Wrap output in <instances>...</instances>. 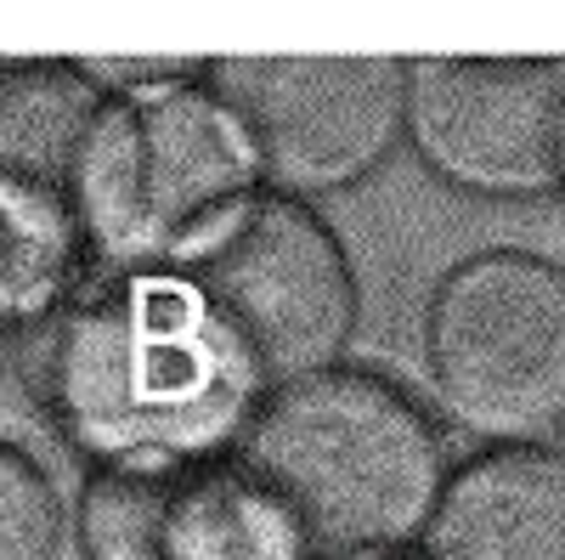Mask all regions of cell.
Segmentation results:
<instances>
[{"mask_svg":"<svg viewBox=\"0 0 565 560\" xmlns=\"http://www.w3.org/2000/svg\"><path fill=\"white\" fill-rule=\"evenodd\" d=\"M0 373L45 442L108 458V471H164L238 442L266 385L232 329L170 266L85 272L40 317L7 329Z\"/></svg>","mask_w":565,"mask_h":560,"instance_id":"obj_1","label":"cell"},{"mask_svg":"<svg viewBox=\"0 0 565 560\" xmlns=\"http://www.w3.org/2000/svg\"><path fill=\"white\" fill-rule=\"evenodd\" d=\"M238 464L289 509L311 554L373 560L424 538L447 487V436L396 380L322 368L260 397Z\"/></svg>","mask_w":565,"mask_h":560,"instance_id":"obj_2","label":"cell"},{"mask_svg":"<svg viewBox=\"0 0 565 560\" xmlns=\"http://www.w3.org/2000/svg\"><path fill=\"white\" fill-rule=\"evenodd\" d=\"M260 187V159L244 119L199 80L159 97H103L74 159L68 204L103 266L141 272L204 215Z\"/></svg>","mask_w":565,"mask_h":560,"instance_id":"obj_3","label":"cell"},{"mask_svg":"<svg viewBox=\"0 0 565 560\" xmlns=\"http://www.w3.org/2000/svg\"><path fill=\"white\" fill-rule=\"evenodd\" d=\"M255 362L260 385L334 368L356 335L362 289L340 232L306 199L249 187L164 255Z\"/></svg>","mask_w":565,"mask_h":560,"instance_id":"obj_4","label":"cell"},{"mask_svg":"<svg viewBox=\"0 0 565 560\" xmlns=\"http://www.w3.org/2000/svg\"><path fill=\"white\" fill-rule=\"evenodd\" d=\"M424 368L441 413L492 447H543L565 425V266L476 250L424 306Z\"/></svg>","mask_w":565,"mask_h":560,"instance_id":"obj_5","label":"cell"},{"mask_svg":"<svg viewBox=\"0 0 565 560\" xmlns=\"http://www.w3.org/2000/svg\"><path fill=\"white\" fill-rule=\"evenodd\" d=\"M210 85L289 199L340 193L407 136V57H210Z\"/></svg>","mask_w":565,"mask_h":560,"instance_id":"obj_6","label":"cell"},{"mask_svg":"<svg viewBox=\"0 0 565 560\" xmlns=\"http://www.w3.org/2000/svg\"><path fill=\"white\" fill-rule=\"evenodd\" d=\"M407 142L458 193H559L565 57H407Z\"/></svg>","mask_w":565,"mask_h":560,"instance_id":"obj_7","label":"cell"},{"mask_svg":"<svg viewBox=\"0 0 565 560\" xmlns=\"http://www.w3.org/2000/svg\"><path fill=\"white\" fill-rule=\"evenodd\" d=\"M85 560H311L306 532L238 458L103 471L74 509Z\"/></svg>","mask_w":565,"mask_h":560,"instance_id":"obj_8","label":"cell"},{"mask_svg":"<svg viewBox=\"0 0 565 560\" xmlns=\"http://www.w3.org/2000/svg\"><path fill=\"white\" fill-rule=\"evenodd\" d=\"M424 560H565V453L487 447L447 476Z\"/></svg>","mask_w":565,"mask_h":560,"instance_id":"obj_9","label":"cell"},{"mask_svg":"<svg viewBox=\"0 0 565 560\" xmlns=\"http://www.w3.org/2000/svg\"><path fill=\"white\" fill-rule=\"evenodd\" d=\"M103 108V91L74 63H7L0 68V181L52 187L68 199L74 159Z\"/></svg>","mask_w":565,"mask_h":560,"instance_id":"obj_10","label":"cell"},{"mask_svg":"<svg viewBox=\"0 0 565 560\" xmlns=\"http://www.w3.org/2000/svg\"><path fill=\"white\" fill-rule=\"evenodd\" d=\"M79 221L74 204L52 187L0 181V295L18 317L52 311L85 272H74Z\"/></svg>","mask_w":565,"mask_h":560,"instance_id":"obj_11","label":"cell"},{"mask_svg":"<svg viewBox=\"0 0 565 560\" xmlns=\"http://www.w3.org/2000/svg\"><path fill=\"white\" fill-rule=\"evenodd\" d=\"M63 532L57 471L40 453L0 442V560H52Z\"/></svg>","mask_w":565,"mask_h":560,"instance_id":"obj_12","label":"cell"},{"mask_svg":"<svg viewBox=\"0 0 565 560\" xmlns=\"http://www.w3.org/2000/svg\"><path fill=\"white\" fill-rule=\"evenodd\" d=\"M74 68L103 97H159V91L199 85V74H210L204 57H79Z\"/></svg>","mask_w":565,"mask_h":560,"instance_id":"obj_13","label":"cell"},{"mask_svg":"<svg viewBox=\"0 0 565 560\" xmlns=\"http://www.w3.org/2000/svg\"><path fill=\"white\" fill-rule=\"evenodd\" d=\"M0 442H18V447H29V453H40L45 458V431L34 425V413H29V402L18 397V385L0 373Z\"/></svg>","mask_w":565,"mask_h":560,"instance_id":"obj_14","label":"cell"},{"mask_svg":"<svg viewBox=\"0 0 565 560\" xmlns=\"http://www.w3.org/2000/svg\"><path fill=\"white\" fill-rule=\"evenodd\" d=\"M7 329H12V306H7V295H0V340H7Z\"/></svg>","mask_w":565,"mask_h":560,"instance_id":"obj_15","label":"cell"},{"mask_svg":"<svg viewBox=\"0 0 565 560\" xmlns=\"http://www.w3.org/2000/svg\"><path fill=\"white\" fill-rule=\"evenodd\" d=\"M559 193H565V154H559Z\"/></svg>","mask_w":565,"mask_h":560,"instance_id":"obj_16","label":"cell"},{"mask_svg":"<svg viewBox=\"0 0 565 560\" xmlns=\"http://www.w3.org/2000/svg\"><path fill=\"white\" fill-rule=\"evenodd\" d=\"M554 447H559V453H565V425H559V436H554Z\"/></svg>","mask_w":565,"mask_h":560,"instance_id":"obj_17","label":"cell"},{"mask_svg":"<svg viewBox=\"0 0 565 560\" xmlns=\"http://www.w3.org/2000/svg\"><path fill=\"white\" fill-rule=\"evenodd\" d=\"M373 560H402V554H373Z\"/></svg>","mask_w":565,"mask_h":560,"instance_id":"obj_18","label":"cell"},{"mask_svg":"<svg viewBox=\"0 0 565 560\" xmlns=\"http://www.w3.org/2000/svg\"><path fill=\"white\" fill-rule=\"evenodd\" d=\"M0 68H7V63H0Z\"/></svg>","mask_w":565,"mask_h":560,"instance_id":"obj_19","label":"cell"}]
</instances>
